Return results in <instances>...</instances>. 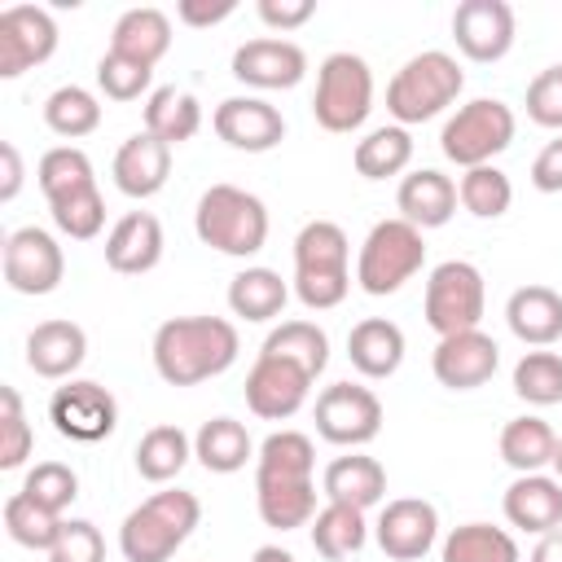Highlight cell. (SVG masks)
Returning <instances> with one entry per match:
<instances>
[{"mask_svg": "<svg viewBox=\"0 0 562 562\" xmlns=\"http://www.w3.org/2000/svg\"><path fill=\"white\" fill-rule=\"evenodd\" d=\"M211 127L228 149H241V154H268V149H277L285 140V119L263 97H228V101H220L215 114H211Z\"/></svg>", "mask_w": 562, "mask_h": 562, "instance_id": "17", "label": "cell"}, {"mask_svg": "<svg viewBox=\"0 0 562 562\" xmlns=\"http://www.w3.org/2000/svg\"><path fill=\"white\" fill-rule=\"evenodd\" d=\"M233 9H237V0H180L176 18L184 26H215V22L233 18Z\"/></svg>", "mask_w": 562, "mask_h": 562, "instance_id": "53", "label": "cell"}, {"mask_svg": "<svg viewBox=\"0 0 562 562\" xmlns=\"http://www.w3.org/2000/svg\"><path fill=\"white\" fill-rule=\"evenodd\" d=\"M553 470H558V479H562V435H558V448H553Z\"/></svg>", "mask_w": 562, "mask_h": 562, "instance_id": "57", "label": "cell"}, {"mask_svg": "<svg viewBox=\"0 0 562 562\" xmlns=\"http://www.w3.org/2000/svg\"><path fill=\"white\" fill-rule=\"evenodd\" d=\"M162 224L149 211H127L110 233H105V268L119 277H145L162 259Z\"/></svg>", "mask_w": 562, "mask_h": 562, "instance_id": "20", "label": "cell"}, {"mask_svg": "<svg viewBox=\"0 0 562 562\" xmlns=\"http://www.w3.org/2000/svg\"><path fill=\"white\" fill-rule=\"evenodd\" d=\"M312 373L285 356H268L259 351L250 373H246V408L263 422H285L294 417L303 404H307V391H312Z\"/></svg>", "mask_w": 562, "mask_h": 562, "instance_id": "13", "label": "cell"}, {"mask_svg": "<svg viewBox=\"0 0 562 562\" xmlns=\"http://www.w3.org/2000/svg\"><path fill=\"white\" fill-rule=\"evenodd\" d=\"M527 119L549 127V132H562V61L544 66L527 83Z\"/></svg>", "mask_w": 562, "mask_h": 562, "instance_id": "49", "label": "cell"}, {"mask_svg": "<svg viewBox=\"0 0 562 562\" xmlns=\"http://www.w3.org/2000/svg\"><path fill=\"white\" fill-rule=\"evenodd\" d=\"M514 395L536 408L562 404V356L549 347L522 351V360L514 364Z\"/></svg>", "mask_w": 562, "mask_h": 562, "instance_id": "42", "label": "cell"}, {"mask_svg": "<svg viewBox=\"0 0 562 562\" xmlns=\"http://www.w3.org/2000/svg\"><path fill=\"white\" fill-rule=\"evenodd\" d=\"M483 307H487V285H483V272L470 259H443V263L430 268L422 312H426V325L439 338L479 329Z\"/></svg>", "mask_w": 562, "mask_h": 562, "instance_id": "9", "label": "cell"}, {"mask_svg": "<svg viewBox=\"0 0 562 562\" xmlns=\"http://www.w3.org/2000/svg\"><path fill=\"white\" fill-rule=\"evenodd\" d=\"M373 110V70L356 53H329L316 70V92H312V119L325 132H356L364 127Z\"/></svg>", "mask_w": 562, "mask_h": 562, "instance_id": "7", "label": "cell"}, {"mask_svg": "<svg viewBox=\"0 0 562 562\" xmlns=\"http://www.w3.org/2000/svg\"><path fill=\"white\" fill-rule=\"evenodd\" d=\"M303 75H307V53L281 35L246 40L233 53V79L246 88H259V92L294 88V83H303Z\"/></svg>", "mask_w": 562, "mask_h": 562, "instance_id": "16", "label": "cell"}, {"mask_svg": "<svg viewBox=\"0 0 562 562\" xmlns=\"http://www.w3.org/2000/svg\"><path fill=\"white\" fill-rule=\"evenodd\" d=\"M259 22L272 31H299L303 22H312L316 0H259Z\"/></svg>", "mask_w": 562, "mask_h": 562, "instance_id": "51", "label": "cell"}, {"mask_svg": "<svg viewBox=\"0 0 562 562\" xmlns=\"http://www.w3.org/2000/svg\"><path fill=\"white\" fill-rule=\"evenodd\" d=\"M22 189V154L13 140H0V202H13Z\"/></svg>", "mask_w": 562, "mask_h": 562, "instance_id": "54", "label": "cell"}, {"mask_svg": "<svg viewBox=\"0 0 562 562\" xmlns=\"http://www.w3.org/2000/svg\"><path fill=\"white\" fill-rule=\"evenodd\" d=\"M373 540L391 562H422L439 540V509L422 496L386 501L373 522Z\"/></svg>", "mask_w": 562, "mask_h": 562, "instance_id": "15", "label": "cell"}, {"mask_svg": "<svg viewBox=\"0 0 562 562\" xmlns=\"http://www.w3.org/2000/svg\"><path fill=\"white\" fill-rule=\"evenodd\" d=\"M22 492H26L35 505H44V509L66 514V505L79 496V474H75L66 461H40V465L26 470Z\"/></svg>", "mask_w": 562, "mask_h": 562, "instance_id": "46", "label": "cell"}, {"mask_svg": "<svg viewBox=\"0 0 562 562\" xmlns=\"http://www.w3.org/2000/svg\"><path fill=\"white\" fill-rule=\"evenodd\" d=\"M518 119L501 97H474L465 101L439 132V149L448 162L457 167H487L496 154H505L514 145Z\"/></svg>", "mask_w": 562, "mask_h": 562, "instance_id": "8", "label": "cell"}, {"mask_svg": "<svg viewBox=\"0 0 562 562\" xmlns=\"http://www.w3.org/2000/svg\"><path fill=\"white\" fill-rule=\"evenodd\" d=\"M241 338L224 316H171L154 329V369L167 386H198L237 364Z\"/></svg>", "mask_w": 562, "mask_h": 562, "instance_id": "1", "label": "cell"}, {"mask_svg": "<svg viewBox=\"0 0 562 562\" xmlns=\"http://www.w3.org/2000/svg\"><path fill=\"white\" fill-rule=\"evenodd\" d=\"M48 562H105V540L97 522L88 518H66L57 544L48 549Z\"/></svg>", "mask_w": 562, "mask_h": 562, "instance_id": "50", "label": "cell"}, {"mask_svg": "<svg viewBox=\"0 0 562 562\" xmlns=\"http://www.w3.org/2000/svg\"><path fill=\"white\" fill-rule=\"evenodd\" d=\"M88 356V334L83 325L75 321H40L31 334H26V369L35 378H48V382H61L70 378Z\"/></svg>", "mask_w": 562, "mask_h": 562, "instance_id": "23", "label": "cell"}, {"mask_svg": "<svg viewBox=\"0 0 562 562\" xmlns=\"http://www.w3.org/2000/svg\"><path fill=\"white\" fill-rule=\"evenodd\" d=\"M250 562H294V553L281 549V544H259V549L250 553Z\"/></svg>", "mask_w": 562, "mask_h": 562, "instance_id": "56", "label": "cell"}, {"mask_svg": "<svg viewBox=\"0 0 562 562\" xmlns=\"http://www.w3.org/2000/svg\"><path fill=\"white\" fill-rule=\"evenodd\" d=\"M189 457H193V439H189L180 426H171V422L149 426V430L136 439V452H132L136 474L149 479V483H171V479L189 465Z\"/></svg>", "mask_w": 562, "mask_h": 562, "instance_id": "33", "label": "cell"}, {"mask_svg": "<svg viewBox=\"0 0 562 562\" xmlns=\"http://www.w3.org/2000/svg\"><path fill=\"white\" fill-rule=\"evenodd\" d=\"M48 422L70 443H101L119 426V400L92 378H70L66 386L53 391Z\"/></svg>", "mask_w": 562, "mask_h": 562, "instance_id": "11", "label": "cell"}, {"mask_svg": "<svg viewBox=\"0 0 562 562\" xmlns=\"http://www.w3.org/2000/svg\"><path fill=\"white\" fill-rule=\"evenodd\" d=\"M193 233H198L202 246H211L220 255L250 259L268 241V206L255 193L237 189V184H211L198 198Z\"/></svg>", "mask_w": 562, "mask_h": 562, "instance_id": "5", "label": "cell"}, {"mask_svg": "<svg viewBox=\"0 0 562 562\" xmlns=\"http://www.w3.org/2000/svg\"><path fill=\"white\" fill-rule=\"evenodd\" d=\"M505 522L527 536H549L562 527V479L549 474H518L501 496Z\"/></svg>", "mask_w": 562, "mask_h": 562, "instance_id": "21", "label": "cell"}, {"mask_svg": "<svg viewBox=\"0 0 562 562\" xmlns=\"http://www.w3.org/2000/svg\"><path fill=\"white\" fill-rule=\"evenodd\" d=\"M351 162H356V171H360L364 180L400 176V171L413 162V136H408V127H400V123L373 127L364 140H356Z\"/></svg>", "mask_w": 562, "mask_h": 562, "instance_id": "37", "label": "cell"}, {"mask_svg": "<svg viewBox=\"0 0 562 562\" xmlns=\"http://www.w3.org/2000/svg\"><path fill=\"white\" fill-rule=\"evenodd\" d=\"M316 435L338 448H364L382 430V400L360 382H334L316 395L312 408Z\"/></svg>", "mask_w": 562, "mask_h": 562, "instance_id": "10", "label": "cell"}, {"mask_svg": "<svg viewBox=\"0 0 562 562\" xmlns=\"http://www.w3.org/2000/svg\"><path fill=\"white\" fill-rule=\"evenodd\" d=\"M198 522H202V501L193 492L167 487V492H154L149 501H140L123 518L119 549L127 562H171Z\"/></svg>", "mask_w": 562, "mask_h": 562, "instance_id": "3", "label": "cell"}, {"mask_svg": "<svg viewBox=\"0 0 562 562\" xmlns=\"http://www.w3.org/2000/svg\"><path fill=\"white\" fill-rule=\"evenodd\" d=\"M553 448H558V435L544 417H509L501 426V461L518 474H540L544 465H553Z\"/></svg>", "mask_w": 562, "mask_h": 562, "instance_id": "32", "label": "cell"}, {"mask_svg": "<svg viewBox=\"0 0 562 562\" xmlns=\"http://www.w3.org/2000/svg\"><path fill=\"white\" fill-rule=\"evenodd\" d=\"M259 351H268V356H285V360L303 364L312 378H321L325 364H329V338H325V329H321L316 321H281V325L263 338Z\"/></svg>", "mask_w": 562, "mask_h": 562, "instance_id": "40", "label": "cell"}, {"mask_svg": "<svg viewBox=\"0 0 562 562\" xmlns=\"http://www.w3.org/2000/svg\"><path fill=\"white\" fill-rule=\"evenodd\" d=\"M351 290V241L334 220H307L294 237V294L312 312H329Z\"/></svg>", "mask_w": 562, "mask_h": 562, "instance_id": "2", "label": "cell"}, {"mask_svg": "<svg viewBox=\"0 0 562 562\" xmlns=\"http://www.w3.org/2000/svg\"><path fill=\"white\" fill-rule=\"evenodd\" d=\"M61 527H66V518L53 514V509H44V505H35L26 492H13V496L4 501V531H9V540L22 544V549L48 553V549L57 544Z\"/></svg>", "mask_w": 562, "mask_h": 562, "instance_id": "41", "label": "cell"}, {"mask_svg": "<svg viewBox=\"0 0 562 562\" xmlns=\"http://www.w3.org/2000/svg\"><path fill=\"white\" fill-rule=\"evenodd\" d=\"M149 83H154V66H140V61L119 57V53H105L97 61V88L110 101H136L140 92H149Z\"/></svg>", "mask_w": 562, "mask_h": 562, "instance_id": "48", "label": "cell"}, {"mask_svg": "<svg viewBox=\"0 0 562 562\" xmlns=\"http://www.w3.org/2000/svg\"><path fill=\"white\" fill-rule=\"evenodd\" d=\"M465 88V75L457 66L452 53L443 48H426L417 57H408L391 83H386V114L400 123V127H413V123H426L435 114H443Z\"/></svg>", "mask_w": 562, "mask_h": 562, "instance_id": "4", "label": "cell"}, {"mask_svg": "<svg viewBox=\"0 0 562 562\" xmlns=\"http://www.w3.org/2000/svg\"><path fill=\"white\" fill-rule=\"evenodd\" d=\"M0 259H4V285L13 294L40 299V294H53L61 285V277H66V255H61L57 237L44 233V228H35V224L13 228L4 237Z\"/></svg>", "mask_w": 562, "mask_h": 562, "instance_id": "12", "label": "cell"}, {"mask_svg": "<svg viewBox=\"0 0 562 562\" xmlns=\"http://www.w3.org/2000/svg\"><path fill=\"white\" fill-rule=\"evenodd\" d=\"M202 127V105L193 92L184 88H154L145 101V132H154L158 140H167L171 149L193 140Z\"/></svg>", "mask_w": 562, "mask_h": 562, "instance_id": "34", "label": "cell"}, {"mask_svg": "<svg viewBox=\"0 0 562 562\" xmlns=\"http://www.w3.org/2000/svg\"><path fill=\"white\" fill-rule=\"evenodd\" d=\"M531 184H536L540 193H562V132L536 154V162H531Z\"/></svg>", "mask_w": 562, "mask_h": 562, "instance_id": "52", "label": "cell"}, {"mask_svg": "<svg viewBox=\"0 0 562 562\" xmlns=\"http://www.w3.org/2000/svg\"><path fill=\"white\" fill-rule=\"evenodd\" d=\"M316 448L303 430H272L255 452V479H312Z\"/></svg>", "mask_w": 562, "mask_h": 562, "instance_id": "38", "label": "cell"}, {"mask_svg": "<svg viewBox=\"0 0 562 562\" xmlns=\"http://www.w3.org/2000/svg\"><path fill=\"white\" fill-rule=\"evenodd\" d=\"M312 527V549L325 558V562H342L351 553L364 549L369 540V522H364V509H351V505H325L316 509V518L307 522Z\"/></svg>", "mask_w": 562, "mask_h": 562, "instance_id": "35", "label": "cell"}, {"mask_svg": "<svg viewBox=\"0 0 562 562\" xmlns=\"http://www.w3.org/2000/svg\"><path fill=\"white\" fill-rule=\"evenodd\" d=\"M457 184L435 171V167H417L400 180L395 189V206H400V220H408L413 228H443L452 215H457Z\"/></svg>", "mask_w": 562, "mask_h": 562, "instance_id": "24", "label": "cell"}, {"mask_svg": "<svg viewBox=\"0 0 562 562\" xmlns=\"http://www.w3.org/2000/svg\"><path fill=\"white\" fill-rule=\"evenodd\" d=\"M35 180H40V193H44L48 202H57V198H66V193H79V189L97 184V176H92V158H88L79 145H57V149H48V154L40 158V167H35Z\"/></svg>", "mask_w": 562, "mask_h": 562, "instance_id": "43", "label": "cell"}, {"mask_svg": "<svg viewBox=\"0 0 562 562\" xmlns=\"http://www.w3.org/2000/svg\"><path fill=\"white\" fill-rule=\"evenodd\" d=\"M285 299H290V285L281 281V272L255 263V268H241L233 281H228V312L250 321V325H263V321H277L285 312Z\"/></svg>", "mask_w": 562, "mask_h": 562, "instance_id": "30", "label": "cell"}, {"mask_svg": "<svg viewBox=\"0 0 562 562\" xmlns=\"http://www.w3.org/2000/svg\"><path fill=\"white\" fill-rule=\"evenodd\" d=\"M57 53V22L40 4H9L0 13V79H18Z\"/></svg>", "mask_w": 562, "mask_h": 562, "instance_id": "14", "label": "cell"}, {"mask_svg": "<svg viewBox=\"0 0 562 562\" xmlns=\"http://www.w3.org/2000/svg\"><path fill=\"white\" fill-rule=\"evenodd\" d=\"M452 40L470 61H501L514 48V9L505 0H461L452 9Z\"/></svg>", "mask_w": 562, "mask_h": 562, "instance_id": "19", "label": "cell"}, {"mask_svg": "<svg viewBox=\"0 0 562 562\" xmlns=\"http://www.w3.org/2000/svg\"><path fill=\"white\" fill-rule=\"evenodd\" d=\"M171 48V18L154 4H136L127 13H119L114 31H110V53L132 57L140 66H158Z\"/></svg>", "mask_w": 562, "mask_h": 562, "instance_id": "28", "label": "cell"}, {"mask_svg": "<svg viewBox=\"0 0 562 562\" xmlns=\"http://www.w3.org/2000/svg\"><path fill=\"white\" fill-rule=\"evenodd\" d=\"M457 198H461V206L474 220H501L514 206V184H509V176L496 162H487V167H470L461 176Z\"/></svg>", "mask_w": 562, "mask_h": 562, "instance_id": "44", "label": "cell"}, {"mask_svg": "<svg viewBox=\"0 0 562 562\" xmlns=\"http://www.w3.org/2000/svg\"><path fill=\"white\" fill-rule=\"evenodd\" d=\"M321 492H325V501H334V505L373 509V505L386 496V470H382L378 457L347 452V457H334V461L325 465Z\"/></svg>", "mask_w": 562, "mask_h": 562, "instance_id": "27", "label": "cell"}, {"mask_svg": "<svg viewBox=\"0 0 562 562\" xmlns=\"http://www.w3.org/2000/svg\"><path fill=\"white\" fill-rule=\"evenodd\" d=\"M31 448H35V435L22 413V395L13 386H0V470L26 465Z\"/></svg>", "mask_w": 562, "mask_h": 562, "instance_id": "47", "label": "cell"}, {"mask_svg": "<svg viewBox=\"0 0 562 562\" xmlns=\"http://www.w3.org/2000/svg\"><path fill=\"white\" fill-rule=\"evenodd\" d=\"M505 325L522 347H553L562 338V294L553 285H518L505 303Z\"/></svg>", "mask_w": 562, "mask_h": 562, "instance_id": "25", "label": "cell"}, {"mask_svg": "<svg viewBox=\"0 0 562 562\" xmlns=\"http://www.w3.org/2000/svg\"><path fill=\"white\" fill-rule=\"evenodd\" d=\"M193 457L211 474H237L255 457V443H250V430L237 417H211L193 435Z\"/></svg>", "mask_w": 562, "mask_h": 562, "instance_id": "31", "label": "cell"}, {"mask_svg": "<svg viewBox=\"0 0 562 562\" xmlns=\"http://www.w3.org/2000/svg\"><path fill=\"white\" fill-rule=\"evenodd\" d=\"M114 189L127 198H154L171 176V145L154 132H132L114 154Z\"/></svg>", "mask_w": 562, "mask_h": 562, "instance_id": "22", "label": "cell"}, {"mask_svg": "<svg viewBox=\"0 0 562 562\" xmlns=\"http://www.w3.org/2000/svg\"><path fill=\"white\" fill-rule=\"evenodd\" d=\"M426 263V241L422 228H413L408 220H378L369 228V237L360 241L356 255V285L373 299H386L395 290H404V281H413Z\"/></svg>", "mask_w": 562, "mask_h": 562, "instance_id": "6", "label": "cell"}, {"mask_svg": "<svg viewBox=\"0 0 562 562\" xmlns=\"http://www.w3.org/2000/svg\"><path fill=\"white\" fill-rule=\"evenodd\" d=\"M48 215H53L57 233H66L70 241H92L105 228V198H101L97 184H88L79 193H66V198L48 202Z\"/></svg>", "mask_w": 562, "mask_h": 562, "instance_id": "45", "label": "cell"}, {"mask_svg": "<svg viewBox=\"0 0 562 562\" xmlns=\"http://www.w3.org/2000/svg\"><path fill=\"white\" fill-rule=\"evenodd\" d=\"M347 360L360 378H391L404 364V329L386 316H364L347 334Z\"/></svg>", "mask_w": 562, "mask_h": 562, "instance_id": "26", "label": "cell"}, {"mask_svg": "<svg viewBox=\"0 0 562 562\" xmlns=\"http://www.w3.org/2000/svg\"><path fill=\"white\" fill-rule=\"evenodd\" d=\"M44 123H48V132H57L66 140L92 136L101 127V101L79 83H61L44 101Z\"/></svg>", "mask_w": 562, "mask_h": 562, "instance_id": "39", "label": "cell"}, {"mask_svg": "<svg viewBox=\"0 0 562 562\" xmlns=\"http://www.w3.org/2000/svg\"><path fill=\"white\" fill-rule=\"evenodd\" d=\"M443 562H522L518 540L492 522H461L443 536Z\"/></svg>", "mask_w": 562, "mask_h": 562, "instance_id": "36", "label": "cell"}, {"mask_svg": "<svg viewBox=\"0 0 562 562\" xmlns=\"http://www.w3.org/2000/svg\"><path fill=\"white\" fill-rule=\"evenodd\" d=\"M501 364V347L492 342V334L483 329H465V334H448L435 342L430 351V373L439 386L448 391H474L483 382H492Z\"/></svg>", "mask_w": 562, "mask_h": 562, "instance_id": "18", "label": "cell"}, {"mask_svg": "<svg viewBox=\"0 0 562 562\" xmlns=\"http://www.w3.org/2000/svg\"><path fill=\"white\" fill-rule=\"evenodd\" d=\"M255 505L263 527H307L316 518V479H255Z\"/></svg>", "mask_w": 562, "mask_h": 562, "instance_id": "29", "label": "cell"}, {"mask_svg": "<svg viewBox=\"0 0 562 562\" xmlns=\"http://www.w3.org/2000/svg\"><path fill=\"white\" fill-rule=\"evenodd\" d=\"M527 562H562V527L558 531H549V536H540V544L531 549V558Z\"/></svg>", "mask_w": 562, "mask_h": 562, "instance_id": "55", "label": "cell"}]
</instances>
